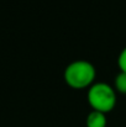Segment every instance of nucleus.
I'll return each instance as SVG.
<instances>
[{
  "label": "nucleus",
  "mask_w": 126,
  "mask_h": 127,
  "mask_svg": "<svg viewBox=\"0 0 126 127\" xmlns=\"http://www.w3.org/2000/svg\"><path fill=\"white\" fill-rule=\"evenodd\" d=\"M115 88L120 94H126V73L120 72L115 78Z\"/></svg>",
  "instance_id": "20e7f679"
},
{
  "label": "nucleus",
  "mask_w": 126,
  "mask_h": 127,
  "mask_svg": "<svg viewBox=\"0 0 126 127\" xmlns=\"http://www.w3.org/2000/svg\"><path fill=\"white\" fill-rule=\"evenodd\" d=\"M86 127H106L105 114L93 110L86 117Z\"/></svg>",
  "instance_id": "7ed1b4c3"
},
{
  "label": "nucleus",
  "mask_w": 126,
  "mask_h": 127,
  "mask_svg": "<svg viewBox=\"0 0 126 127\" xmlns=\"http://www.w3.org/2000/svg\"><path fill=\"white\" fill-rule=\"evenodd\" d=\"M95 79V68L88 61H74L64 70V82L73 89L91 86Z\"/></svg>",
  "instance_id": "f257e3e1"
},
{
  "label": "nucleus",
  "mask_w": 126,
  "mask_h": 127,
  "mask_svg": "<svg viewBox=\"0 0 126 127\" xmlns=\"http://www.w3.org/2000/svg\"><path fill=\"white\" fill-rule=\"evenodd\" d=\"M118 64H119L120 70H121V72H124V73H126V47L121 51V53L119 54Z\"/></svg>",
  "instance_id": "39448f33"
},
{
  "label": "nucleus",
  "mask_w": 126,
  "mask_h": 127,
  "mask_svg": "<svg viewBox=\"0 0 126 127\" xmlns=\"http://www.w3.org/2000/svg\"><path fill=\"white\" fill-rule=\"evenodd\" d=\"M88 102L94 111L108 114L116 105V93L106 83H95L88 91Z\"/></svg>",
  "instance_id": "f03ea898"
}]
</instances>
